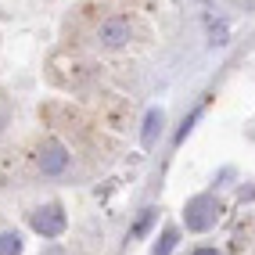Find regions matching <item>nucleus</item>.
Wrapping results in <instances>:
<instances>
[{"label": "nucleus", "mask_w": 255, "mask_h": 255, "mask_svg": "<svg viewBox=\"0 0 255 255\" xmlns=\"http://www.w3.org/2000/svg\"><path fill=\"white\" fill-rule=\"evenodd\" d=\"M32 230L43 234V237H61L65 234V212L61 205H43L32 212Z\"/></svg>", "instance_id": "3"}, {"label": "nucleus", "mask_w": 255, "mask_h": 255, "mask_svg": "<svg viewBox=\"0 0 255 255\" xmlns=\"http://www.w3.org/2000/svg\"><path fill=\"white\" fill-rule=\"evenodd\" d=\"M22 252V237L18 234H0V255H18Z\"/></svg>", "instance_id": "6"}, {"label": "nucleus", "mask_w": 255, "mask_h": 255, "mask_svg": "<svg viewBox=\"0 0 255 255\" xmlns=\"http://www.w3.org/2000/svg\"><path fill=\"white\" fill-rule=\"evenodd\" d=\"M97 40H101V47H108V50H115V47H126L129 40H133V22L129 18H105L101 22V29H97Z\"/></svg>", "instance_id": "1"}, {"label": "nucleus", "mask_w": 255, "mask_h": 255, "mask_svg": "<svg viewBox=\"0 0 255 255\" xmlns=\"http://www.w3.org/2000/svg\"><path fill=\"white\" fill-rule=\"evenodd\" d=\"M151 216H155V209H144V216H140V223L133 227V234H144V230H147V223H151Z\"/></svg>", "instance_id": "8"}, {"label": "nucleus", "mask_w": 255, "mask_h": 255, "mask_svg": "<svg viewBox=\"0 0 255 255\" xmlns=\"http://www.w3.org/2000/svg\"><path fill=\"white\" fill-rule=\"evenodd\" d=\"M194 255H219V252H216V248H198Z\"/></svg>", "instance_id": "9"}, {"label": "nucleus", "mask_w": 255, "mask_h": 255, "mask_svg": "<svg viewBox=\"0 0 255 255\" xmlns=\"http://www.w3.org/2000/svg\"><path fill=\"white\" fill-rule=\"evenodd\" d=\"M176 237H180L176 230H165V234H162V241L155 245V252H151V255H173V248H176Z\"/></svg>", "instance_id": "7"}, {"label": "nucleus", "mask_w": 255, "mask_h": 255, "mask_svg": "<svg viewBox=\"0 0 255 255\" xmlns=\"http://www.w3.org/2000/svg\"><path fill=\"white\" fill-rule=\"evenodd\" d=\"M162 123H165V115H162V108H151L147 112V119H144V147H151V144H155V137H158V133H162Z\"/></svg>", "instance_id": "5"}, {"label": "nucleus", "mask_w": 255, "mask_h": 255, "mask_svg": "<svg viewBox=\"0 0 255 255\" xmlns=\"http://www.w3.org/2000/svg\"><path fill=\"white\" fill-rule=\"evenodd\" d=\"M216 216H219V205L209 194H198L191 205H187V227L191 230H205V227L216 223Z\"/></svg>", "instance_id": "2"}, {"label": "nucleus", "mask_w": 255, "mask_h": 255, "mask_svg": "<svg viewBox=\"0 0 255 255\" xmlns=\"http://www.w3.org/2000/svg\"><path fill=\"white\" fill-rule=\"evenodd\" d=\"M40 169H43V176H61L65 169H69V151H65V144L43 140V147H40Z\"/></svg>", "instance_id": "4"}]
</instances>
